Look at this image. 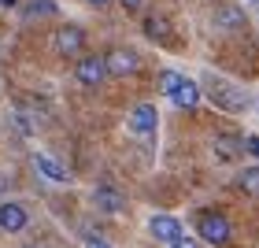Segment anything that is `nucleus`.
Here are the masks:
<instances>
[{
  "mask_svg": "<svg viewBox=\"0 0 259 248\" xmlns=\"http://www.w3.org/2000/svg\"><path fill=\"white\" fill-rule=\"evenodd\" d=\"M85 248H111V244H108V241H100V237H89V244H85Z\"/></svg>",
  "mask_w": 259,
  "mask_h": 248,
  "instance_id": "nucleus-22",
  "label": "nucleus"
},
{
  "mask_svg": "<svg viewBox=\"0 0 259 248\" xmlns=\"http://www.w3.org/2000/svg\"><path fill=\"white\" fill-rule=\"evenodd\" d=\"M19 4V0H0V8H15Z\"/></svg>",
  "mask_w": 259,
  "mask_h": 248,
  "instance_id": "nucleus-23",
  "label": "nucleus"
},
{
  "mask_svg": "<svg viewBox=\"0 0 259 248\" xmlns=\"http://www.w3.org/2000/svg\"><path fill=\"white\" fill-rule=\"evenodd\" d=\"M26 15H56V4L52 0H33V4L26 8Z\"/></svg>",
  "mask_w": 259,
  "mask_h": 248,
  "instance_id": "nucleus-18",
  "label": "nucleus"
},
{
  "mask_svg": "<svg viewBox=\"0 0 259 248\" xmlns=\"http://www.w3.org/2000/svg\"><path fill=\"white\" fill-rule=\"evenodd\" d=\"M178 108H185V111H193L196 104H200V86L196 81H189V78H182V86L174 89V97H170Z\"/></svg>",
  "mask_w": 259,
  "mask_h": 248,
  "instance_id": "nucleus-11",
  "label": "nucleus"
},
{
  "mask_svg": "<svg viewBox=\"0 0 259 248\" xmlns=\"http://www.w3.org/2000/svg\"><path fill=\"white\" fill-rule=\"evenodd\" d=\"M170 248H196V241H193V237H185V233H182V237H178V241H174Z\"/></svg>",
  "mask_w": 259,
  "mask_h": 248,
  "instance_id": "nucleus-19",
  "label": "nucleus"
},
{
  "mask_svg": "<svg viewBox=\"0 0 259 248\" xmlns=\"http://www.w3.org/2000/svg\"><path fill=\"white\" fill-rule=\"evenodd\" d=\"M237 148H241V145H237L230 134H219V137H215V159H219V163H233V159H237Z\"/></svg>",
  "mask_w": 259,
  "mask_h": 248,
  "instance_id": "nucleus-14",
  "label": "nucleus"
},
{
  "mask_svg": "<svg viewBox=\"0 0 259 248\" xmlns=\"http://www.w3.org/2000/svg\"><path fill=\"white\" fill-rule=\"evenodd\" d=\"M52 41H56V52L60 56H81L85 52V30L81 26H60Z\"/></svg>",
  "mask_w": 259,
  "mask_h": 248,
  "instance_id": "nucleus-4",
  "label": "nucleus"
},
{
  "mask_svg": "<svg viewBox=\"0 0 259 248\" xmlns=\"http://www.w3.org/2000/svg\"><path fill=\"white\" fill-rule=\"evenodd\" d=\"M156 126H159V115H156L152 104H137V108L130 111V134L152 137V134H156Z\"/></svg>",
  "mask_w": 259,
  "mask_h": 248,
  "instance_id": "nucleus-5",
  "label": "nucleus"
},
{
  "mask_svg": "<svg viewBox=\"0 0 259 248\" xmlns=\"http://www.w3.org/2000/svg\"><path fill=\"white\" fill-rule=\"evenodd\" d=\"M182 78H185V74H178V70H163V74H159V89H163V97H174V89L182 86Z\"/></svg>",
  "mask_w": 259,
  "mask_h": 248,
  "instance_id": "nucleus-15",
  "label": "nucleus"
},
{
  "mask_svg": "<svg viewBox=\"0 0 259 248\" xmlns=\"http://www.w3.org/2000/svg\"><path fill=\"white\" fill-rule=\"evenodd\" d=\"M104 67H108V74H115V78H126V74H137L141 56H137L134 49H111L108 56H104Z\"/></svg>",
  "mask_w": 259,
  "mask_h": 248,
  "instance_id": "nucleus-3",
  "label": "nucleus"
},
{
  "mask_svg": "<svg viewBox=\"0 0 259 248\" xmlns=\"http://www.w3.org/2000/svg\"><path fill=\"white\" fill-rule=\"evenodd\" d=\"M148 233H152L156 241L174 244V241L182 237V222L174 219V215H152V219H148Z\"/></svg>",
  "mask_w": 259,
  "mask_h": 248,
  "instance_id": "nucleus-7",
  "label": "nucleus"
},
{
  "mask_svg": "<svg viewBox=\"0 0 259 248\" xmlns=\"http://www.w3.org/2000/svg\"><path fill=\"white\" fill-rule=\"evenodd\" d=\"M119 4H122V8H126V11H137V8H141V4H145V0H119Z\"/></svg>",
  "mask_w": 259,
  "mask_h": 248,
  "instance_id": "nucleus-21",
  "label": "nucleus"
},
{
  "mask_svg": "<svg viewBox=\"0 0 259 248\" xmlns=\"http://www.w3.org/2000/svg\"><path fill=\"white\" fill-rule=\"evenodd\" d=\"M33 163H37V171L45 174V178H52V182H70V171L63 167V163H56L52 156H37Z\"/></svg>",
  "mask_w": 259,
  "mask_h": 248,
  "instance_id": "nucleus-13",
  "label": "nucleus"
},
{
  "mask_svg": "<svg viewBox=\"0 0 259 248\" xmlns=\"http://www.w3.org/2000/svg\"><path fill=\"white\" fill-rule=\"evenodd\" d=\"M196 233L215 248L230 244V222H226V215H219V211H204V215L196 219Z\"/></svg>",
  "mask_w": 259,
  "mask_h": 248,
  "instance_id": "nucleus-2",
  "label": "nucleus"
},
{
  "mask_svg": "<svg viewBox=\"0 0 259 248\" xmlns=\"http://www.w3.org/2000/svg\"><path fill=\"white\" fill-rule=\"evenodd\" d=\"M244 148H248L252 156H259V137H244Z\"/></svg>",
  "mask_w": 259,
  "mask_h": 248,
  "instance_id": "nucleus-20",
  "label": "nucleus"
},
{
  "mask_svg": "<svg viewBox=\"0 0 259 248\" xmlns=\"http://www.w3.org/2000/svg\"><path fill=\"white\" fill-rule=\"evenodd\" d=\"M26 208H19V204H0V230L4 233H19V230H26Z\"/></svg>",
  "mask_w": 259,
  "mask_h": 248,
  "instance_id": "nucleus-9",
  "label": "nucleus"
},
{
  "mask_svg": "<svg viewBox=\"0 0 259 248\" xmlns=\"http://www.w3.org/2000/svg\"><path fill=\"white\" fill-rule=\"evenodd\" d=\"M11 126L19 130V137H33V130H37L33 119H26V115H11Z\"/></svg>",
  "mask_w": 259,
  "mask_h": 248,
  "instance_id": "nucleus-17",
  "label": "nucleus"
},
{
  "mask_svg": "<svg viewBox=\"0 0 259 248\" xmlns=\"http://www.w3.org/2000/svg\"><path fill=\"white\" fill-rule=\"evenodd\" d=\"M145 37H152V41H159V45H170V22L163 19V15H148L145 19Z\"/></svg>",
  "mask_w": 259,
  "mask_h": 248,
  "instance_id": "nucleus-12",
  "label": "nucleus"
},
{
  "mask_svg": "<svg viewBox=\"0 0 259 248\" xmlns=\"http://www.w3.org/2000/svg\"><path fill=\"white\" fill-rule=\"evenodd\" d=\"M30 248H37V244H30Z\"/></svg>",
  "mask_w": 259,
  "mask_h": 248,
  "instance_id": "nucleus-25",
  "label": "nucleus"
},
{
  "mask_svg": "<svg viewBox=\"0 0 259 248\" xmlns=\"http://www.w3.org/2000/svg\"><path fill=\"white\" fill-rule=\"evenodd\" d=\"M74 74L81 86H100L104 78H108V67H104V56H81L78 67H74Z\"/></svg>",
  "mask_w": 259,
  "mask_h": 248,
  "instance_id": "nucleus-6",
  "label": "nucleus"
},
{
  "mask_svg": "<svg viewBox=\"0 0 259 248\" xmlns=\"http://www.w3.org/2000/svg\"><path fill=\"white\" fill-rule=\"evenodd\" d=\"M255 4H259V0H255Z\"/></svg>",
  "mask_w": 259,
  "mask_h": 248,
  "instance_id": "nucleus-26",
  "label": "nucleus"
},
{
  "mask_svg": "<svg viewBox=\"0 0 259 248\" xmlns=\"http://www.w3.org/2000/svg\"><path fill=\"white\" fill-rule=\"evenodd\" d=\"M85 4H93V8H104V4H108V0H85Z\"/></svg>",
  "mask_w": 259,
  "mask_h": 248,
  "instance_id": "nucleus-24",
  "label": "nucleus"
},
{
  "mask_svg": "<svg viewBox=\"0 0 259 248\" xmlns=\"http://www.w3.org/2000/svg\"><path fill=\"white\" fill-rule=\"evenodd\" d=\"M93 204H97L100 211H108V215H119V211H126V196H122L115 185H97Z\"/></svg>",
  "mask_w": 259,
  "mask_h": 248,
  "instance_id": "nucleus-8",
  "label": "nucleus"
},
{
  "mask_svg": "<svg viewBox=\"0 0 259 248\" xmlns=\"http://www.w3.org/2000/svg\"><path fill=\"white\" fill-rule=\"evenodd\" d=\"M204 89H207L211 104H215V108H222V111H244V108H248V100H244V93H241V89H233L230 81L215 78V74H211V78L204 81Z\"/></svg>",
  "mask_w": 259,
  "mask_h": 248,
  "instance_id": "nucleus-1",
  "label": "nucleus"
},
{
  "mask_svg": "<svg viewBox=\"0 0 259 248\" xmlns=\"http://www.w3.org/2000/svg\"><path fill=\"white\" fill-rule=\"evenodd\" d=\"M241 185H244V193H252V196H259V167H248L241 174Z\"/></svg>",
  "mask_w": 259,
  "mask_h": 248,
  "instance_id": "nucleus-16",
  "label": "nucleus"
},
{
  "mask_svg": "<svg viewBox=\"0 0 259 248\" xmlns=\"http://www.w3.org/2000/svg\"><path fill=\"white\" fill-rule=\"evenodd\" d=\"M211 19H215V26H219V30H237V26H244V11H241V8H233V4H219Z\"/></svg>",
  "mask_w": 259,
  "mask_h": 248,
  "instance_id": "nucleus-10",
  "label": "nucleus"
}]
</instances>
